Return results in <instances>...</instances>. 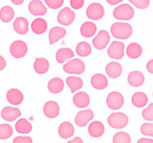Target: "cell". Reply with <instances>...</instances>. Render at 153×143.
<instances>
[{"label":"cell","mask_w":153,"mask_h":143,"mask_svg":"<svg viewBox=\"0 0 153 143\" xmlns=\"http://www.w3.org/2000/svg\"><path fill=\"white\" fill-rule=\"evenodd\" d=\"M6 98L10 104L13 105H19L23 101L24 95L19 89L13 88L7 91Z\"/></svg>","instance_id":"9a60e30c"},{"label":"cell","mask_w":153,"mask_h":143,"mask_svg":"<svg viewBox=\"0 0 153 143\" xmlns=\"http://www.w3.org/2000/svg\"><path fill=\"white\" fill-rule=\"evenodd\" d=\"M105 131L104 125L100 121H94L90 124L88 128V133L94 138H98L103 135Z\"/></svg>","instance_id":"d6986e66"},{"label":"cell","mask_w":153,"mask_h":143,"mask_svg":"<svg viewBox=\"0 0 153 143\" xmlns=\"http://www.w3.org/2000/svg\"><path fill=\"white\" fill-rule=\"evenodd\" d=\"M140 132L143 135L153 137V123H145L140 128Z\"/></svg>","instance_id":"8d00e7d4"},{"label":"cell","mask_w":153,"mask_h":143,"mask_svg":"<svg viewBox=\"0 0 153 143\" xmlns=\"http://www.w3.org/2000/svg\"><path fill=\"white\" fill-rule=\"evenodd\" d=\"M97 27L96 24L91 22H85L81 26L80 32L83 37L89 38V37H93L97 32Z\"/></svg>","instance_id":"484cf974"},{"label":"cell","mask_w":153,"mask_h":143,"mask_svg":"<svg viewBox=\"0 0 153 143\" xmlns=\"http://www.w3.org/2000/svg\"><path fill=\"white\" fill-rule=\"evenodd\" d=\"M143 49L141 46L137 43H130L126 49V54L128 57L131 59H136L138 58L141 55Z\"/></svg>","instance_id":"f546056e"},{"label":"cell","mask_w":153,"mask_h":143,"mask_svg":"<svg viewBox=\"0 0 153 143\" xmlns=\"http://www.w3.org/2000/svg\"><path fill=\"white\" fill-rule=\"evenodd\" d=\"M146 69L148 70V72L153 74V59L150 60L149 62L146 64Z\"/></svg>","instance_id":"ee69618b"},{"label":"cell","mask_w":153,"mask_h":143,"mask_svg":"<svg viewBox=\"0 0 153 143\" xmlns=\"http://www.w3.org/2000/svg\"><path fill=\"white\" fill-rule=\"evenodd\" d=\"M74 127L70 122H64L58 128V133L62 139L70 138L74 134Z\"/></svg>","instance_id":"ffe728a7"},{"label":"cell","mask_w":153,"mask_h":143,"mask_svg":"<svg viewBox=\"0 0 153 143\" xmlns=\"http://www.w3.org/2000/svg\"><path fill=\"white\" fill-rule=\"evenodd\" d=\"M43 113L49 119L56 118L60 113V107L58 103L54 101H49L43 106Z\"/></svg>","instance_id":"7c38bea8"},{"label":"cell","mask_w":153,"mask_h":143,"mask_svg":"<svg viewBox=\"0 0 153 143\" xmlns=\"http://www.w3.org/2000/svg\"><path fill=\"white\" fill-rule=\"evenodd\" d=\"M67 83L70 87L72 93H74L78 89H80L83 86V80L79 77H68L67 78Z\"/></svg>","instance_id":"d6a6232c"},{"label":"cell","mask_w":153,"mask_h":143,"mask_svg":"<svg viewBox=\"0 0 153 143\" xmlns=\"http://www.w3.org/2000/svg\"><path fill=\"white\" fill-rule=\"evenodd\" d=\"M106 1H107V2L109 4H111V5H116V4L121 2V1H123V0H106Z\"/></svg>","instance_id":"bcb514c9"},{"label":"cell","mask_w":153,"mask_h":143,"mask_svg":"<svg viewBox=\"0 0 153 143\" xmlns=\"http://www.w3.org/2000/svg\"><path fill=\"white\" fill-rule=\"evenodd\" d=\"M131 141V136L129 134L123 131L117 133L113 137L114 143H130Z\"/></svg>","instance_id":"e575fe53"},{"label":"cell","mask_w":153,"mask_h":143,"mask_svg":"<svg viewBox=\"0 0 153 143\" xmlns=\"http://www.w3.org/2000/svg\"><path fill=\"white\" fill-rule=\"evenodd\" d=\"M31 30L36 34H42L47 30V22L43 18H37L33 20L31 25Z\"/></svg>","instance_id":"cb8c5ba5"},{"label":"cell","mask_w":153,"mask_h":143,"mask_svg":"<svg viewBox=\"0 0 153 143\" xmlns=\"http://www.w3.org/2000/svg\"><path fill=\"white\" fill-rule=\"evenodd\" d=\"M122 66L117 62H111L105 66V72L111 78H117L122 74Z\"/></svg>","instance_id":"44dd1931"},{"label":"cell","mask_w":153,"mask_h":143,"mask_svg":"<svg viewBox=\"0 0 153 143\" xmlns=\"http://www.w3.org/2000/svg\"><path fill=\"white\" fill-rule=\"evenodd\" d=\"M76 53L80 57H87L92 52L91 45L87 42H80L76 46Z\"/></svg>","instance_id":"836d02e7"},{"label":"cell","mask_w":153,"mask_h":143,"mask_svg":"<svg viewBox=\"0 0 153 143\" xmlns=\"http://www.w3.org/2000/svg\"><path fill=\"white\" fill-rule=\"evenodd\" d=\"M110 41V35L108 32L105 30H102L99 32L97 37L93 40V44L94 47L97 49H104L107 47L108 44Z\"/></svg>","instance_id":"30bf717a"},{"label":"cell","mask_w":153,"mask_h":143,"mask_svg":"<svg viewBox=\"0 0 153 143\" xmlns=\"http://www.w3.org/2000/svg\"><path fill=\"white\" fill-rule=\"evenodd\" d=\"M15 129L19 133H29L32 130V125L25 119H20L16 122Z\"/></svg>","instance_id":"4dcf8cb0"},{"label":"cell","mask_w":153,"mask_h":143,"mask_svg":"<svg viewBox=\"0 0 153 143\" xmlns=\"http://www.w3.org/2000/svg\"><path fill=\"white\" fill-rule=\"evenodd\" d=\"M66 34H67V31L64 28L58 26L52 28L49 33V44L52 45L53 43L58 42V40L65 37Z\"/></svg>","instance_id":"e0dca14e"},{"label":"cell","mask_w":153,"mask_h":143,"mask_svg":"<svg viewBox=\"0 0 153 143\" xmlns=\"http://www.w3.org/2000/svg\"><path fill=\"white\" fill-rule=\"evenodd\" d=\"M131 102L136 107H143L148 102V97L144 92H137L131 97Z\"/></svg>","instance_id":"4316f807"},{"label":"cell","mask_w":153,"mask_h":143,"mask_svg":"<svg viewBox=\"0 0 153 143\" xmlns=\"http://www.w3.org/2000/svg\"><path fill=\"white\" fill-rule=\"evenodd\" d=\"M28 10L34 16H43L47 12V8L40 0H32L28 4Z\"/></svg>","instance_id":"4fadbf2b"},{"label":"cell","mask_w":153,"mask_h":143,"mask_svg":"<svg viewBox=\"0 0 153 143\" xmlns=\"http://www.w3.org/2000/svg\"><path fill=\"white\" fill-rule=\"evenodd\" d=\"M64 0H45V2L49 8L58 9L64 4Z\"/></svg>","instance_id":"ab89813d"},{"label":"cell","mask_w":153,"mask_h":143,"mask_svg":"<svg viewBox=\"0 0 153 143\" xmlns=\"http://www.w3.org/2000/svg\"><path fill=\"white\" fill-rule=\"evenodd\" d=\"M21 116V111L19 109L11 107H5L1 112V116L2 119L7 122H13L15 119Z\"/></svg>","instance_id":"5bb4252c"},{"label":"cell","mask_w":153,"mask_h":143,"mask_svg":"<svg viewBox=\"0 0 153 143\" xmlns=\"http://www.w3.org/2000/svg\"><path fill=\"white\" fill-rule=\"evenodd\" d=\"M86 14L89 19L99 20L104 16L105 9L103 6L100 3H92L87 8Z\"/></svg>","instance_id":"52a82bcc"},{"label":"cell","mask_w":153,"mask_h":143,"mask_svg":"<svg viewBox=\"0 0 153 143\" xmlns=\"http://www.w3.org/2000/svg\"><path fill=\"white\" fill-rule=\"evenodd\" d=\"M142 116L145 120L153 121V103H151L149 107L143 110Z\"/></svg>","instance_id":"74e56055"},{"label":"cell","mask_w":153,"mask_h":143,"mask_svg":"<svg viewBox=\"0 0 153 143\" xmlns=\"http://www.w3.org/2000/svg\"><path fill=\"white\" fill-rule=\"evenodd\" d=\"M13 143H32V139L28 136H16Z\"/></svg>","instance_id":"60d3db41"},{"label":"cell","mask_w":153,"mask_h":143,"mask_svg":"<svg viewBox=\"0 0 153 143\" xmlns=\"http://www.w3.org/2000/svg\"><path fill=\"white\" fill-rule=\"evenodd\" d=\"M91 85L93 87L95 88L96 89L98 90H102V89H105L108 86V79L104 74H95L92 76L91 80Z\"/></svg>","instance_id":"2e32d148"},{"label":"cell","mask_w":153,"mask_h":143,"mask_svg":"<svg viewBox=\"0 0 153 143\" xmlns=\"http://www.w3.org/2000/svg\"><path fill=\"white\" fill-rule=\"evenodd\" d=\"M73 103L79 108L87 107L90 104V97L85 92H79L73 96Z\"/></svg>","instance_id":"ac0fdd59"},{"label":"cell","mask_w":153,"mask_h":143,"mask_svg":"<svg viewBox=\"0 0 153 143\" xmlns=\"http://www.w3.org/2000/svg\"><path fill=\"white\" fill-rule=\"evenodd\" d=\"M113 15L119 20H130L134 16V10L128 4H123L114 8Z\"/></svg>","instance_id":"7a4b0ae2"},{"label":"cell","mask_w":153,"mask_h":143,"mask_svg":"<svg viewBox=\"0 0 153 143\" xmlns=\"http://www.w3.org/2000/svg\"><path fill=\"white\" fill-rule=\"evenodd\" d=\"M106 104L111 110H119L124 104L123 95L117 91L111 92L106 98Z\"/></svg>","instance_id":"5b68a950"},{"label":"cell","mask_w":153,"mask_h":143,"mask_svg":"<svg viewBox=\"0 0 153 143\" xmlns=\"http://www.w3.org/2000/svg\"><path fill=\"white\" fill-rule=\"evenodd\" d=\"M74 57V53L73 50L70 48H62L58 50L55 57H56L57 62L59 63H63L67 60L70 59L71 57Z\"/></svg>","instance_id":"f1b7e54d"},{"label":"cell","mask_w":153,"mask_h":143,"mask_svg":"<svg viewBox=\"0 0 153 143\" xmlns=\"http://www.w3.org/2000/svg\"><path fill=\"white\" fill-rule=\"evenodd\" d=\"M14 10L10 6L5 5L0 9V19L3 22H10L14 16Z\"/></svg>","instance_id":"1f68e13d"},{"label":"cell","mask_w":153,"mask_h":143,"mask_svg":"<svg viewBox=\"0 0 153 143\" xmlns=\"http://www.w3.org/2000/svg\"><path fill=\"white\" fill-rule=\"evenodd\" d=\"M49 69V63L46 59L43 57L36 58L34 63V69L38 74H45Z\"/></svg>","instance_id":"83f0119b"},{"label":"cell","mask_w":153,"mask_h":143,"mask_svg":"<svg viewBox=\"0 0 153 143\" xmlns=\"http://www.w3.org/2000/svg\"><path fill=\"white\" fill-rule=\"evenodd\" d=\"M124 49L125 45L123 43L113 41L108 49V55L112 59H122L124 56Z\"/></svg>","instance_id":"ba28073f"},{"label":"cell","mask_w":153,"mask_h":143,"mask_svg":"<svg viewBox=\"0 0 153 143\" xmlns=\"http://www.w3.org/2000/svg\"><path fill=\"white\" fill-rule=\"evenodd\" d=\"M13 29L17 34H25L28 31V22L25 18L18 17L13 22Z\"/></svg>","instance_id":"7402d4cb"},{"label":"cell","mask_w":153,"mask_h":143,"mask_svg":"<svg viewBox=\"0 0 153 143\" xmlns=\"http://www.w3.org/2000/svg\"><path fill=\"white\" fill-rule=\"evenodd\" d=\"M108 123L114 129H121L128 125V118L123 113H111L108 118Z\"/></svg>","instance_id":"3957f363"},{"label":"cell","mask_w":153,"mask_h":143,"mask_svg":"<svg viewBox=\"0 0 153 143\" xmlns=\"http://www.w3.org/2000/svg\"><path fill=\"white\" fill-rule=\"evenodd\" d=\"M85 0H70V5L73 9H80L83 7Z\"/></svg>","instance_id":"b9f144b4"},{"label":"cell","mask_w":153,"mask_h":143,"mask_svg":"<svg viewBox=\"0 0 153 143\" xmlns=\"http://www.w3.org/2000/svg\"><path fill=\"white\" fill-rule=\"evenodd\" d=\"M145 80L143 73L139 71H133L128 76V82L131 86L138 87L143 83Z\"/></svg>","instance_id":"603a6c76"},{"label":"cell","mask_w":153,"mask_h":143,"mask_svg":"<svg viewBox=\"0 0 153 143\" xmlns=\"http://www.w3.org/2000/svg\"><path fill=\"white\" fill-rule=\"evenodd\" d=\"M10 1H11V2L13 3V4H14L15 5H19V4H22L25 0H10Z\"/></svg>","instance_id":"c3c4849f"},{"label":"cell","mask_w":153,"mask_h":143,"mask_svg":"<svg viewBox=\"0 0 153 143\" xmlns=\"http://www.w3.org/2000/svg\"><path fill=\"white\" fill-rule=\"evenodd\" d=\"M6 65H7V63H6V60H4V58L2 56L0 55V71L4 69L6 67Z\"/></svg>","instance_id":"7bdbcfd3"},{"label":"cell","mask_w":153,"mask_h":143,"mask_svg":"<svg viewBox=\"0 0 153 143\" xmlns=\"http://www.w3.org/2000/svg\"><path fill=\"white\" fill-rule=\"evenodd\" d=\"M75 13L68 7L63 8L58 14V22L63 25H70L75 19Z\"/></svg>","instance_id":"9c48e42d"},{"label":"cell","mask_w":153,"mask_h":143,"mask_svg":"<svg viewBox=\"0 0 153 143\" xmlns=\"http://www.w3.org/2000/svg\"><path fill=\"white\" fill-rule=\"evenodd\" d=\"M64 81L60 77H54L49 80L48 83V89L53 94H58L64 89Z\"/></svg>","instance_id":"d4e9b609"},{"label":"cell","mask_w":153,"mask_h":143,"mask_svg":"<svg viewBox=\"0 0 153 143\" xmlns=\"http://www.w3.org/2000/svg\"><path fill=\"white\" fill-rule=\"evenodd\" d=\"M68 143H83V140L80 137L76 136L73 139L68 141Z\"/></svg>","instance_id":"f6af8a7d"},{"label":"cell","mask_w":153,"mask_h":143,"mask_svg":"<svg viewBox=\"0 0 153 143\" xmlns=\"http://www.w3.org/2000/svg\"><path fill=\"white\" fill-rule=\"evenodd\" d=\"M13 134V128L7 124L0 125V139L10 138Z\"/></svg>","instance_id":"d590c367"},{"label":"cell","mask_w":153,"mask_h":143,"mask_svg":"<svg viewBox=\"0 0 153 143\" xmlns=\"http://www.w3.org/2000/svg\"><path fill=\"white\" fill-rule=\"evenodd\" d=\"M128 1L139 9L147 8L149 5V0H128Z\"/></svg>","instance_id":"f35d334b"},{"label":"cell","mask_w":153,"mask_h":143,"mask_svg":"<svg viewBox=\"0 0 153 143\" xmlns=\"http://www.w3.org/2000/svg\"><path fill=\"white\" fill-rule=\"evenodd\" d=\"M138 143H153V139H140L137 141Z\"/></svg>","instance_id":"7dc6e473"},{"label":"cell","mask_w":153,"mask_h":143,"mask_svg":"<svg viewBox=\"0 0 153 143\" xmlns=\"http://www.w3.org/2000/svg\"><path fill=\"white\" fill-rule=\"evenodd\" d=\"M28 52V46L22 40H16L10 46V55L15 58H22Z\"/></svg>","instance_id":"8992f818"},{"label":"cell","mask_w":153,"mask_h":143,"mask_svg":"<svg viewBox=\"0 0 153 143\" xmlns=\"http://www.w3.org/2000/svg\"><path fill=\"white\" fill-rule=\"evenodd\" d=\"M94 117V114L93 110H86L83 111H79L77 113L75 118V122L79 127L86 126L87 124L92 120Z\"/></svg>","instance_id":"8fae6325"},{"label":"cell","mask_w":153,"mask_h":143,"mask_svg":"<svg viewBox=\"0 0 153 143\" xmlns=\"http://www.w3.org/2000/svg\"><path fill=\"white\" fill-rule=\"evenodd\" d=\"M63 69L68 74H80L85 72V65L82 60L76 58L64 64L63 66Z\"/></svg>","instance_id":"277c9868"},{"label":"cell","mask_w":153,"mask_h":143,"mask_svg":"<svg viewBox=\"0 0 153 143\" xmlns=\"http://www.w3.org/2000/svg\"><path fill=\"white\" fill-rule=\"evenodd\" d=\"M111 31L113 37L115 38L126 40L132 34V27L128 23L115 22L111 27Z\"/></svg>","instance_id":"6da1fadb"}]
</instances>
